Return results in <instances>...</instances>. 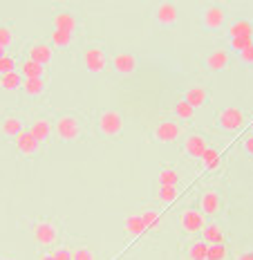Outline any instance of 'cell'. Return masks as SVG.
I'll return each instance as SVG.
<instances>
[{"label":"cell","instance_id":"cell-1","mask_svg":"<svg viewBox=\"0 0 253 260\" xmlns=\"http://www.w3.org/2000/svg\"><path fill=\"white\" fill-rule=\"evenodd\" d=\"M54 135H56L58 142L63 144H72V142H79L83 137V123L77 115L72 112H63L54 119Z\"/></svg>","mask_w":253,"mask_h":260},{"label":"cell","instance_id":"cell-2","mask_svg":"<svg viewBox=\"0 0 253 260\" xmlns=\"http://www.w3.org/2000/svg\"><path fill=\"white\" fill-rule=\"evenodd\" d=\"M123 126H126L123 115L115 108H105L96 115V130L103 139H117L123 133Z\"/></svg>","mask_w":253,"mask_h":260},{"label":"cell","instance_id":"cell-3","mask_svg":"<svg viewBox=\"0 0 253 260\" xmlns=\"http://www.w3.org/2000/svg\"><path fill=\"white\" fill-rule=\"evenodd\" d=\"M31 238L34 242L43 249H52L58 245V238H61V229L54 220H36L31 224Z\"/></svg>","mask_w":253,"mask_h":260},{"label":"cell","instance_id":"cell-4","mask_svg":"<svg viewBox=\"0 0 253 260\" xmlns=\"http://www.w3.org/2000/svg\"><path fill=\"white\" fill-rule=\"evenodd\" d=\"M81 61H83V68L88 70L90 74H101L107 70V65H110V58H107V52L103 45H99V43H92V45H88L83 50V56H81Z\"/></svg>","mask_w":253,"mask_h":260},{"label":"cell","instance_id":"cell-5","mask_svg":"<svg viewBox=\"0 0 253 260\" xmlns=\"http://www.w3.org/2000/svg\"><path fill=\"white\" fill-rule=\"evenodd\" d=\"M244 123H246V115L238 106L222 108L218 112V117H215V126L222 130V133H238L240 128H244Z\"/></svg>","mask_w":253,"mask_h":260},{"label":"cell","instance_id":"cell-6","mask_svg":"<svg viewBox=\"0 0 253 260\" xmlns=\"http://www.w3.org/2000/svg\"><path fill=\"white\" fill-rule=\"evenodd\" d=\"M150 137L157 144H173L179 137H184V123L175 121V119H159V121L155 123Z\"/></svg>","mask_w":253,"mask_h":260},{"label":"cell","instance_id":"cell-7","mask_svg":"<svg viewBox=\"0 0 253 260\" xmlns=\"http://www.w3.org/2000/svg\"><path fill=\"white\" fill-rule=\"evenodd\" d=\"M110 68L117 77L128 79L139 70V58L134 56L132 52H117L115 56L110 58Z\"/></svg>","mask_w":253,"mask_h":260},{"label":"cell","instance_id":"cell-8","mask_svg":"<svg viewBox=\"0 0 253 260\" xmlns=\"http://www.w3.org/2000/svg\"><path fill=\"white\" fill-rule=\"evenodd\" d=\"M204 224H206V218L200 213V209L186 207L179 213V229L184 231L186 236H197L204 229Z\"/></svg>","mask_w":253,"mask_h":260},{"label":"cell","instance_id":"cell-9","mask_svg":"<svg viewBox=\"0 0 253 260\" xmlns=\"http://www.w3.org/2000/svg\"><path fill=\"white\" fill-rule=\"evenodd\" d=\"M222 195L220 191H215V188H206V191L202 193L200 198V213L204 218H218L220 213H222Z\"/></svg>","mask_w":253,"mask_h":260},{"label":"cell","instance_id":"cell-10","mask_svg":"<svg viewBox=\"0 0 253 260\" xmlns=\"http://www.w3.org/2000/svg\"><path fill=\"white\" fill-rule=\"evenodd\" d=\"M27 133H29L31 137L43 146V144H47L54 137V121L52 119H47V117H34L29 121V126H27Z\"/></svg>","mask_w":253,"mask_h":260},{"label":"cell","instance_id":"cell-11","mask_svg":"<svg viewBox=\"0 0 253 260\" xmlns=\"http://www.w3.org/2000/svg\"><path fill=\"white\" fill-rule=\"evenodd\" d=\"M227 25V12L220 5H208L202 12V27L206 31H218Z\"/></svg>","mask_w":253,"mask_h":260},{"label":"cell","instance_id":"cell-12","mask_svg":"<svg viewBox=\"0 0 253 260\" xmlns=\"http://www.w3.org/2000/svg\"><path fill=\"white\" fill-rule=\"evenodd\" d=\"M182 148H184V155H188L191 159H202V155L208 150V139L202 133H191L184 137Z\"/></svg>","mask_w":253,"mask_h":260},{"label":"cell","instance_id":"cell-13","mask_svg":"<svg viewBox=\"0 0 253 260\" xmlns=\"http://www.w3.org/2000/svg\"><path fill=\"white\" fill-rule=\"evenodd\" d=\"M25 58H29V61L43 65V68H47V65L54 61V50H52L50 43H45V41H34L29 47H27V56H25Z\"/></svg>","mask_w":253,"mask_h":260},{"label":"cell","instance_id":"cell-14","mask_svg":"<svg viewBox=\"0 0 253 260\" xmlns=\"http://www.w3.org/2000/svg\"><path fill=\"white\" fill-rule=\"evenodd\" d=\"M202 63L208 72H222V70H227L229 63H231V52L227 47H215V50H211L206 56H204Z\"/></svg>","mask_w":253,"mask_h":260},{"label":"cell","instance_id":"cell-15","mask_svg":"<svg viewBox=\"0 0 253 260\" xmlns=\"http://www.w3.org/2000/svg\"><path fill=\"white\" fill-rule=\"evenodd\" d=\"M52 29L56 31H67V34H74L79 29V18L72 9H58L52 16Z\"/></svg>","mask_w":253,"mask_h":260},{"label":"cell","instance_id":"cell-16","mask_svg":"<svg viewBox=\"0 0 253 260\" xmlns=\"http://www.w3.org/2000/svg\"><path fill=\"white\" fill-rule=\"evenodd\" d=\"M155 23L161 25V27H175L179 23V9H177V5L173 3H159L157 7H155Z\"/></svg>","mask_w":253,"mask_h":260},{"label":"cell","instance_id":"cell-17","mask_svg":"<svg viewBox=\"0 0 253 260\" xmlns=\"http://www.w3.org/2000/svg\"><path fill=\"white\" fill-rule=\"evenodd\" d=\"M14 150L20 157H25V159H31V157H36V155L41 153V144L36 142V139L31 137L27 130H23V133H20L18 137L14 139Z\"/></svg>","mask_w":253,"mask_h":260},{"label":"cell","instance_id":"cell-18","mask_svg":"<svg viewBox=\"0 0 253 260\" xmlns=\"http://www.w3.org/2000/svg\"><path fill=\"white\" fill-rule=\"evenodd\" d=\"M182 101H186L188 106L193 108V110H197V108H204L208 104V90L204 88L202 83H193L188 85L184 90V94H182Z\"/></svg>","mask_w":253,"mask_h":260},{"label":"cell","instance_id":"cell-19","mask_svg":"<svg viewBox=\"0 0 253 260\" xmlns=\"http://www.w3.org/2000/svg\"><path fill=\"white\" fill-rule=\"evenodd\" d=\"M200 238L206 242L208 247L211 245H227V234H224V226L220 222H206L204 229L200 231Z\"/></svg>","mask_w":253,"mask_h":260},{"label":"cell","instance_id":"cell-20","mask_svg":"<svg viewBox=\"0 0 253 260\" xmlns=\"http://www.w3.org/2000/svg\"><path fill=\"white\" fill-rule=\"evenodd\" d=\"M23 130H25L23 119H20L18 115H5L3 119H0V135H3V137L16 139Z\"/></svg>","mask_w":253,"mask_h":260},{"label":"cell","instance_id":"cell-21","mask_svg":"<svg viewBox=\"0 0 253 260\" xmlns=\"http://www.w3.org/2000/svg\"><path fill=\"white\" fill-rule=\"evenodd\" d=\"M229 39H253V23L249 18H235L227 27Z\"/></svg>","mask_w":253,"mask_h":260},{"label":"cell","instance_id":"cell-22","mask_svg":"<svg viewBox=\"0 0 253 260\" xmlns=\"http://www.w3.org/2000/svg\"><path fill=\"white\" fill-rule=\"evenodd\" d=\"M141 234H146V226H143L141 215L130 213L126 220H123V236H126L128 240H134V238H139Z\"/></svg>","mask_w":253,"mask_h":260},{"label":"cell","instance_id":"cell-23","mask_svg":"<svg viewBox=\"0 0 253 260\" xmlns=\"http://www.w3.org/2000/svg\"><path fill=\"white\" fill-rule=\"evenodd\" d=\"M179 171L175 166H161L157 173V186H179Z\"/></svg>","mask_w":253,"mask_h":260},{"label":"cell","instance_id":"cell-24","mask_svg":"<svg viewBox=\"0 0 253 260\" xmlns=\"http://www.w3.org/2000/svg\"><path fill=\"white\" fill-rule=\"evenodd\" d=\"M18 72L23 79H45V68L34 61H29V58H23L18 65Z\"/></svg>","mask_w":253,"mask_h":260},{"label":"cell","instance_id":"cell-25","mask_svg":"<svg viewBox=\"0 0 253 260\" xmlns=\"http://www.w3.org/2000/svg\"><path fill=\"white\" fill-rule=\"evenodd\" d=\"M47 90V81L45 79H25L23 81V94L29 99H39L45 94Z\"/></svg>","mask_w":253,"mask_h":260},{"label":"cell","instance_id":"cell-26","mask_svg":"<svg viewBox=\"0 0 253 260\" xmlns=\"http://www.w3.org/2000/svg\"><path fill=\"white\" fill-rule=\"evenodd\" d=\"M200 161L208 173H218L220 169H222V153H220L218 148H211V146H208V150L202 155Z\"/></svg>","mask_w":253,"mask_h":260},{"label":"cell","instance_id":"cell-27","mask_svg":"<svg viewBox=\"0 0 253 260\" xmlns=\"http://www.w3.org/2000/svg\"><path fill=\"white\" fill-rule=\"evenodd\" d=\"M52 45V50H69V47L74 45V34H67V31H56L52 29L50 34V41H47Z\"/></svg>","mask_w":253,"mask_h":260},{"label":"cell","instance_id":"cell-28","mask_svg":"<svg viewBox=\"0 0 253 260\" xmlns=\"http://www.w3.org/2000/svg\"><path fill=\"white\" fill-rule=\"evenodd\" d=\"M206 251H208V245L202 240V238H195L186 245V258L188 260H206Z\"/></svg>","mask_w":253,"mask_h":260},{"label":"cell","instance_id":"cell-29","mask_svg":"<svg viewBox=\"0 0 253 260\" xmlns=\"http://www.w3.org/2000/svg\"><path fill=\"white\" fill-rule=\"evenodd\" d=\"M23 77H20V72L16 70V72H9V74H3L0 77V88L5 92H16V90H23Z\"/></svg>","mask_w":253,"mask_h":260},{"label":"cell","instance_id":"cell-30","mask_svg":"<svg viewBox=\"0 0 253 260\" xmlns=\"http://www.w3.org/2000/svg\"><path fill=\"white\" fill-rule=\"evenodd\" d=\"M173 115H175V121H191L193 117H195V110H193L191 106L186 104V101H175L173 104Z\"/></svg>","mask_w":253,"mask_h":260},{"label":"cell","instance_id":"cell-31","mask_svg":"<svg viewBox=\"0 0 253 260\" xmlns=\"http://www.w3.org/2000/svg\"><path fill=\"white\" fill-rule=\"evenodd\" d=\"M177 198H179V186H157L159 204H173Z\"/></svg>","mask_w":253,"mask_h":260},{"label":"cell","instance_id":"cell-32","mask_svg":"<svg viewBox=\"0 0 253 260\" xmlns=\"http://www.w3.org/2000/svg\"><path fill=\"white\" fill-rule=\"evenodd\" d=\"M139 215H141V220H143V226H146V231H148V229H155V226L159 224V211H157V209L148 207V209L139 211Z\"/></svg>","mask_w":253,"mask_h":260},{"label":"cell","instance_id":"cell-33","mask_svg":"<svg viewBox=\"0 0 253 260\" xmlns=\"http://www.w3.org/2000/svg\"><path fill=\"white\" fill-rule=\"evenodd\" d=\"M231 251L227 245H211L206 251V260H229Z\"/></svg>","mask_w":253,"mask_h":260},{"label":"cell","instance_id":"cell-34","mask_svg":"<svg viewBox=\"0 0 253 260\" xmlns=\"http://www.w3.org/2000/svg\"><path fill=\"white\" fill-rule=\"evenodd\" d=\"M14 41H16L14 29H12L9 25H3V23H0V47H3V50H9V47L14 45Z\"/></svg>","mask_w":253,"mask_h":260},{"label":"cell","instance_id":"cell-35","mask_svg":"<svg viewBox=\"0 0 253 260\" xmlns=\"http://www.w3.org/2000/svg\"><path fill=\"white\" fill-rule=\"evenodd\" d=\"M72 260H96V253L92 247L88 245H79L72 249Z\"/></svg>","mask_w":253,"mask_h":260},{"label":"cell","instance_id":"cell-36","mask_svg":"<svg viewBox=\"0 0 253 260\" xmlns=\"http://www.w3.org/2000/svg\"><path fill=\"white\" fill-rule=\"evenodd\" d=\"M50 256H52L54 260H72V247H67V245H56V247H52Z\"/></svg>","mask_w":253,"mask_h":260},{"label":"cell","instance_id":"cell-37","mask_svg":"<svg viewBox=\"0 0 253 260\" xmlns=\"http://www.w3.org/2000/svg\"><path fill=\"white\" fill-rule=\"evenodd\" d=\"M16 70H18L16 58L9 56V54H5V56L0 58V77H3V74H9V72H16Z\"/></svg>","mask_w":253,"mask_h":260},{"label":"cell","instance_id":"cell-38","mask_svg":"<svg viewBox=\"0 0 253 260\" xmlns=\"http://www.w3.org/2000/svg\"><path fill=\"white\" fill-rule=\"evenodd\" d=\"M229 47H231V52L240 54L251 47V39H229Z\"/></svg>","mask_w":253,"mask_h":260},{"label":"cell","instance_id":"cell-39","mask_svg":"<svg viewBox=\"0 0 253 260\" xmlns=\"http://www.w3.org/2000/svg\"><path fill=\"white\" fill-rule=\"evenodd\" d=\"M238 58H240V63L246 65V68H253V47H249V50H244V52H240Z\"/></svg>","mask_w":253,"mask_h":260},{"label":"cell","instance_id":"cell-40","mask_svg":"<svg viewBox=\"0 0 253 260\" xmlns=\"http://www.w3.org/2000/svg\"><path fill=\"white\" fill-rule=\"evenodd\" d=\"M242 150H244L246 157H251V159H253V133L244 137V142H242Z\"/></svg>","mask_w":253,"mask_h":260},{"label":"cell","instance_id":"cell-41","mask_svg":"<svg viewBox=\"0 0 253 260\" xmlns=\"http://www.w3.org/2000/svg\"><path fill=\"white\" fill-rule=\"evenodd\" d=\"M235 260H253V251H251V249H246V251H240L238 256H235Z\"/></svg>","mask_w":253,"mask_h":260},{"label":"cell","instance_id":"cell-42","mask_svg":"<svg viewBox=\"0 0 253 260\" xmlns=\"http://www.w3.org/2000/svg\"><path fill=\"white\" fill-rule=\"evenodd\" d=\"M36 260H54V258L50 256V251H43V253H41V256L36 258Z\"/></svg>","mask_w":253,"mask_h":260},{"label":"cell","instance_id":"cell-43","mask_svg":"<svg viewBox=\"0 0 253 260\" xmlns=\"http://www.w3.org/2000/svg\"><path fill=\"white\" fill-rule=\"evenodd\" d=\"M5 56V50H3V47H0V58H3Z\"/></svg>","mask_w":253,"mask_h":260},{"label":"cell","instance_id":"cell-44","mask_svg":"<svg viewBox=\"0 0 253 260\" xmlns=\"http://www.w3.org/2000/svg\"><path fill=\"white\" fill-rule=\"evenodd\" d=\"M251 133H253V121H251Z\"/></svg>","mask_w":253,"mask_h":260},{"label":"cell","instance_id":"cell-45","mask_svg":"<svg viewBox=\"0 0 253 260\" xmlns=\"http://www.w3.org/2000/svg\"><path fill=\"white\" fill-rule=\"evenodd\" d=\"M251 47H253V39H251Z\"/></svg>","mask_w":253,"mask_h":260},{"label":"cell","instance_id":"cell-46","mask_svg":"<svg viewBox=\"0 0 253 260\" xmlns=\"http://www.w3.org/2000/svg\"><path fill=\"white\" fill-rule=\"evenodd\" d=\"M0 260H7V258H0Z\"/></svg>","mask_w":253,"mask_h":260}]
</instances>
